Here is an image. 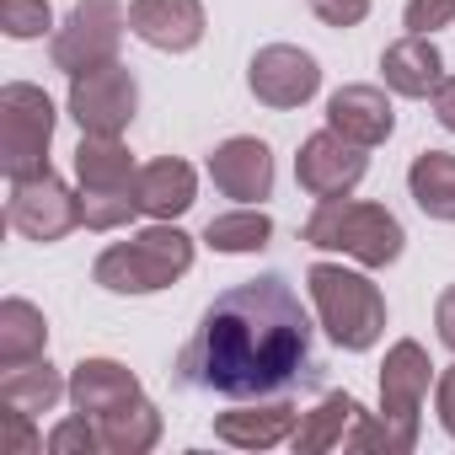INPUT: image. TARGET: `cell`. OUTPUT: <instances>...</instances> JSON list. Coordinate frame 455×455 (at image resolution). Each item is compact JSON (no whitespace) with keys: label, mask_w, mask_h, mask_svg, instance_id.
Listing matches in <instances>:
<instances>
[{"label":"cell","mask_w":455,"mask_h":455,"mask_svg":"<svg viewBox=\"0 0 455 455\" xmlns=\"http://www.w3.org/2000/svg\"><path fill=\"white\" fill-rule=\"evenodd\" d=\"M76 182H81V225L86 231H118L140 214V166L118 134H81L76 145Z\"/></svg>","instance_id":"obj_5"},{"label":"cell","mask_w":455,"mask_h":455,"mask_svg":"<svg viewBox=\"0 0 455 455\" xmlns=\"http://www.w3.org/2000/svg\"><path fill=\"white\" fill-rule=\"evenodd\" d=\"M97 434H102V455H145L161 444V412H156V402L140 396L118 412H102Z\"/></svg>","instance_id":"obj_24"},{"label":"cell","mask_w":455,"mask_h":455,"mask_svg":"<svg viewBox=\"0 0 455 455\" xmlns=\"http://www.w3.org/2000/svg\"><path fill=\"white\" fill-rule=\"evenodd\" d=\"M327 129H338L343 140L375 150V145H386L391 129H396L391 97H386L380 86H338V92L327 97Z\"/></svg>","instance_id":"obj_16"},{"label":"cell","mask_w":455,"mask_h":455,"mask_svg":"<svg viewBox=\"0 0 455 455\" xmlns=\"http://www.w3.org/2000/svg\"><path fill=\"white\" fill-rule=\"evenodd\" d=\"M209 182L236 204H263L274 193V150L258 134H231L209 156Z\"/></svg>","instance_id":"obj_13"},{"label":"cell","mask_w":455,"mask_h":455,"mask_svg":"<svg viewBox=\"0 0 455 455\" xmlns=\"http://www.w3.org/2000/svg\"><path fill=\"white\" fill-rule=\"evenodd\" d=\"M49 348V322L33 300L12 295V300H0V370H12V364H28V359H44Z\"/></svg>","instance_id":"obj_23"},{"label":"cell","mask_w":455,"mask_h":455,"mask_svg":"<svg viewBox=\"0 0 455 455\" xmlns=\"http://www.w3.org/2000/svg\"><path fill=\"white\" fill-rule=\"evenodd\" d=\"M188 268H193V236L177 231L172 220H156L150 231H140L129 242H113L97 258L92 279L108 295H156V290L177 284Z\"/></svg>","instance_id":"obj_4"},{"label":"cell","mask_w":455,"mask_h":455,"mask_svg":"<svg viewBox=\"0 0 455 455\" xmlns=\"http://www.w3.org/2000/svg\"><path fill=\"white\" fill-rule=\"evenodd\" d=\"M434 327H439V343L455 354V284L439 295V306H434Z\"/></svg>","instance_id":"obj_32"},{"label":"cell","mask_w":455,"mask_h":455,"mask_svg":"<svg viewBox=\"0 0 455 455\" xmlns=\"http://www.w3.org/2000/svg\"><path fill=\"white\" fill-rule=\"evenodd\" d=\"M140 375L118 359H81L70 370V407L86 412V418H102V412H118L129 402H140Z\"/></svg>","instance_id":"obj_17"},{"label":"cell","mask_w":455,"mask_h":455,"mask_svg":"<svg viewBox=\"0 0 455 455\" xmlns=\"http://www.w3.org/2000/svg\"><path fill=\"white\" fill-rule=\"evenodd\" d=\"M311 6V17L322 22V28H338V33H348V28H359L364 17H370V6L375 0H306Z\"/></svg>","instance_id":"obj_29"},{"label":"cell","mask_w":455,"mask_h":455,"mask_svg":"<svg viewBox=\"0 0 455 455\" xmlns=\"http://www.w3.org/2000/svg\"><path fill=\"white\" fill-rule=\"evenodd\" d=\"M306 290L316 306V322L327 327V338L348 354H364L380 343L386 332V295L370 274L338 268V263H311L306 268Z\"/></svg>","instance_id":"obj_3"},{"label":"cell","mask_w":455,"mask_h":455,"mask_svg":"<svg viewBox=\"0 0 455 455\" xmlns=\"http://www.w3.org/2000/svg\"><path fill=\"white\" fill-rule=\"evenodd\" d=\"M124 28H129V12L118 6V0H76L70 17L54 33V44H49L54 70L81 76V70L113 65L118 60V44H124Z\"/></svg>","instance_id":"obj_7"},{"label":"cell","mask_w":455,"mask_h":455,"mask_svg":"<svg viewBox=\"0 0 455 455\" xmlns=\"http://www.w3.org/2000/svg\"><path fill=\"white\" fill-rule=\"evenodd\" d=\"M450 22H455V0H407V12H402V28L418 38H434Z\"/></svg>","instance_id":"obj_28"},{"label":"cell","mask_w":455,"mask_h":455,"mask_svg":"<svg viewBox=\"0 0 455 455\" xmlns=\"http://www.w3.org/2000/svg\"><path fill=\"white\" fill-rule=\"evenodd\" d=\"M407 193L428 220L455 225V156L450 150H423L407 166Z\"/></svg>","instance_id":"obj_22"},{"label":"cell","mask_w":455,"mask_h":455,"mask_svg":"<svg viewBox=\"0 0 455 455\" xmlns=\"http://www.w3.org/2000/svg\"><path fill=\"white\" fill-rule=\"evenodd\" d=\"M268 236H274V220H268V209H258V204L231 209V214H214V220L204 225V247H214V252H225V258L263 252Z\"/></svg>","instance_id":"obj_25"},{"label":"cell","mask_w":455,"mask_h":455,"mask_svg":"<svg viewBox=\"0 0 455 455\" xmlns=\"http://www.w3.org/2000/svg\"><path fill=\"white\" fill-rule=\"evenodd\" d=\"M0 418H6V444H12V450H22V455L44 450V439L33 434V412H17V407H6Z\"/></svg>","instance_id":"obj_30"},{"label":"cell","mask_w":455,"mask_h":455,"mask_svg":"<svg viewBox=\"0 0 455 455\" xmlns=\"http://www.w3.org/2000/svg\"><path fill=\"white\" fill-rule=\"evenodd\" d=\"M134 193H140V214H150V220H177V214L193 209V198H198V177H193L188 161L161 156V161L140 166Z\"/></svg>","instance_id":"obj_20"},{"label":"cell","mask_w":455,"mask_h":455,"mask_svg":"<svg viewBox=\"0 0 455 455\" xmlns=\"http://www.w3.org/2000/svg\"><path fill=\"white\" fill-rule=\"evenodd\" d=\"M247 86H252V97H258L263 108L290 113V108H306V102L316 97V86H322V65H316L306 49H295V44H268V49L252 54V65H247Z\"/></svg>","instance_id":"obj_12"},{"label":"cell","mask_w":455,"mask_h":455,"mask_svg":"<svg viewBox=\"0 0 455 455\" xmlns=\"http://www.w3.org/2000/svg\"><path fill=\"white\" fill-rule=\"evenodd\" d=\"M380 76H386V92L418 102V97H434V86L444 81V54L434 49V38L407 33V38L386 44V54H380Z\"/></svg>","instance_id":"obj_18"},{"label":"cell","mask_w":455,"mask_h":455,"mask_svg":"<svg viewBox=\"0 0 455 455\" xmlns=\"http://www.w3.org/2000/svg\"><path fill=\"white\" fill-rule=\"evenodd\" d=\"M140 113V81L129 65H97L70 76V118L81 134H124Z\"/></svg>","instance_id":"obj_9"},{"label":"cell","mask_w":455,"mask_h":455,"mask_svg":"<svg viewBox=\"0 0 455 455\" xmlns=\"http://www.w3.org/2000/svg\"><path fill=\"white\" fill-rule=\"evenodd\" d=\"M54 124H60V113L44 86H33V81L0 86V172H6V182L49 172Z\"/></svg>","instance_id":"obj_6"},{"label":"cell","mask_w":455,"mask_h":455,"mask_svg":"<svg viewBox=\"0 0 455 455\" xmlns=\"http://www.w3.org/2000/svg\"><path fill=\"white\" fill-rule=\"evenodd\" d=\"M295 423H300V407L290 396H258L231 412H214V439L236 450H274L295 434Z\"/></svg>","instance_id":"obj_15"},{"label":"cell","mask_w":455,"mask_h":455,"mask_svg":"<svg viewBox=\"0 0 455 455\" xmlns=\"http://www.w3.org/2000/svg\"><path fill=\"white\" fill-rule=\"evenodd\" d=\"M204 0H129V33L161 54H188L204 44Z\"/></svg>","instance_id":"obj_14"},{"label":"cell","mask_w":455,"mask_h":455,"mask_svg":"<svg viewBox=\"0 0 455 455\" xmlns=\"http://www.w3.org/2000/svg\"><path fill=\"white\" fill-rule=\"evenodd\" d=\"M60 396H70V380L49 364V359H28V364H12L0 375V402L17 407V412H54Z\"/></svg>","instance_id":"obj_21"},{"label":"cell","mask_w":455,"mask_h":455,"mask_svg":"<svg viewBox=\"0 0 455 455\" xmlns=\"http://www.w3.org/2000/svg\"><path fill=\"white\" fill-rule=\"evenodd\" d=\"M434 407H439V423H444V434L455 439V364L439 375V386H434Z\"/></svg>","instance_id":"obj_31"},{"label":"cell","mask_w":455,"mask_h":455,"mask_svg":"<svg viewBox=\"0 0 455 455\" xmlns=\"http://www.w3.org/2000/svg\"><path fill=\"white\" fill-rule=\"evenodd\" d=\"M364 172H370L364 145L343 140L338 129H316V134L300 145V156H295V182H300L316 204H327V198H348V193L364 182Z\"/></svg>","instance_id":"obj_11"},{"label":"cell","mask_w":455,"mask_h":455,"mask_svg":"<svg viewBox=\"0 0 455 455\" xmlns=\"http://www.w3.org/2000/svg\"><path fill=\"white\" fill-rule=\"evenodd\" d=\"M428 380H434V364H428V348H423V343L402 338V343L386 348V364H380V418H386L391 434L407 444V455L418 450Z\"/></svg>","instance_id":"obj_8"},{"label":"cell","mask_w":455,"mask_h":455,"mask_svg":"<svg viewBox=\"0 0 455 455\" xmlns=\"http://www.w3.org/2000/svg\"><path fill=\"white\" fill-rule=\"evenodd\" d=\"M300 242L316 252H343L359 268H391L402 258V220L386 204H364V198H327L311 209V220L300 225Z\"/></svg>","instance_id":"obj_2"},{"label":"cell","mask_w":455,"mask_h":455,"mask_svg":"<svg viewBox=\"0 0 455 455\" xmlns=\"http://www.w3.org/2000/svg\"><path fill=\"white\" fill-rule=\"evenodd\" d=\"M0 28H6V38L28 44L54 28V12H49V0H0Z\"/></svg>","instance_id":"obj_26"},{"label":"cell","mask_w":455,"mask_h":455,"mask_svg":"<svg viewBox=\"0 0 455 455\" xmlns=\"http://www.w3.org/2000/svg\"><path fill=\"white\" fill-rule=\"evenodd\" d=\"M6 220H12V231L28 236V242H44V247L65 242L81 225V193H70L54 172L17 177L12 198H6Z\"/></svg>","instance_id":"obj_10"},{"label":"cell","mask_w":455,"mask_h":455,"mask_svg":"<svg viewBox=\"0 0 455 455\" xmlns=\"http://www.w3.org/2000/svg\"><path fill=\"white\" fill-rule=\"evenodd\" d=\"M428 102H434V118L455 134V76H444V81L434 86V97H428Z\"/></svg>","instance_id":"obj_33"},{"label":"cell","mask_w":455,"mask_h":455,"mask_svg":"<svg viewBox=\"0 0 455 455\" xmlns=\"http://www.w3.org/2000/svg\"><path fill=\"white\" fill-rule=\"evenodd\" d=\"M359 418H364V407H359V396H348V391H327L311 412H300V423H295V434H290V444H295V455H322V450H348V434L359 428Z\"/></svg>","instance_id":"obj_19"},{"label":"cell","mask_w":455,"mask_h":455,"mask_svg":"<svg viewBox=\"0 0 455 455\" xmlns=\"http://www.w3.org/2000/svg\"><path fill=\"white\" fill-rule=\"evenodd\" d=\"M316 380H322L316 327L284 274H258L214 295L188 348L177 354V386L231 402L290 396Z\"/></svg>","instance_id":"obj_1"},{"label":"cell","mask_w":455,"mask_h":455,"mask_svg":"<svg viewBox=\"0 0 455 455\" xmlns=\"http://www.w3.org/2000/svg\"><path fill=\"white\" fill-rule=\"evenodd\" d=\"M44 450H49V455H97V450H102V434H97V418H86V412H76V418H65V423H54V428H49V439H44Z\"/></svg>","instance_id":"obj_27"}]
</instances>
